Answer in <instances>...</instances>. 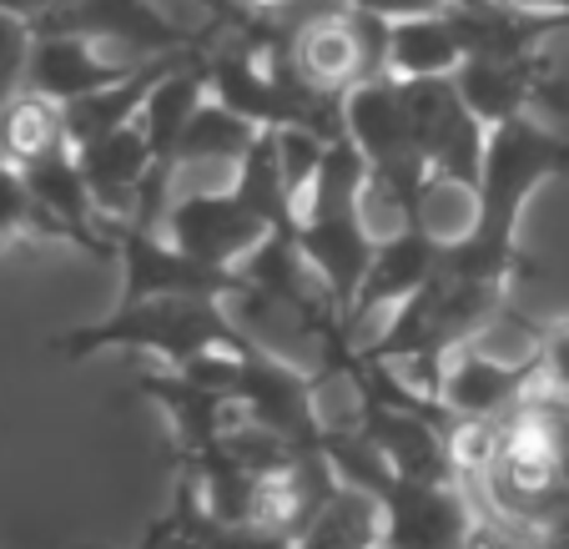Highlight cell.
<instances>
[{
	"instance_id": "8",
	"label": "cell",
	"mask_w": 569,
	"mask_h": 549,
	"mask_svg": "<svg viewBox=\"0 0 569 549\" xmlns=\"http://www.w3.org/2000/svg\"><path fill=\"white\" fill-rule=\"evenodd\" d=\"M368 535H373V509L348 495L343 505H328L318 515L308 549H368Z\"/></svg>"
},
{
	"instance_id": "2",
	"label": "cell",
	"mask_w": 569,
	"mask_h": 549,
	"mask_svg": "<svg viewBox=\"0 0 569 549\" xmlns=\"http://www.w3.org/2000/svg\"><path fill=\"white\" fill-rule=\"evenodd\" d=\"M565 459H569V439H565V419L559 409L539 393L525 399L519 409H509L499 419V453L495 469L483 479L489 495H499L505 509H535L565 485Z\"/></svg>"
},
{
	"instance_id": "13",
	"label": "cell",
	"mask_w": 569,
	"mask_h": 549,
	"mask_svg": "<svg viewBox=\"0 0 569 549\" xmlns=\"http://www.w3.org/2000/svg\"><path fill=\"white\" fill-rule=\"evenodd\" d=\"M343 6H353V11L363 16H378V21H409V16H433L443 11V0H343Z\"/></svg>"
},
{
	"instance_id": "5",
	"label": "cell",
	"mask_w": 569,
	"mask_h": 549,
	"mask_svg": "<svg viewBox=\"0 0 569 549\" xmlns=\"http://www.w3.org/2000/svg\"><path fill=\"white\" fill-rule=\"evenodd\" d=\"M388 76L398 81H423V76H453L463 66V46L453 31L449 11L433 16H409V21L388 26V51H383Z\"/></svg>"
},
{
	"instance_id": "12",
	"label": "cell",
	"mask_w": 569,
	"mask_h": 549,
	"mask_svg": "<svg viewBox=\"0 0 569 549\" xmlns=\"http://www.w3.org/2000/svg\"><path fill=\"white\" fill-rule=\"evenodd\" d=\"M31 212H36L31 182L16 172V162H6V157H0V242H11L16 232L26 227V217H31Z\"/></svg>"
},
{
	"instance_id": "7",
	"label": "cell",
	"mask_w": 569,
	"mask_h": 549,
	"mask_svg": "<svg viewBox=\"0 0 569 549\" xmlns=\"http://www.w3.org/2000/svg\"><path fill=\"white\" fill-rule=\"evenodd\" d=\"M302 509H308V489H302L298 475H268V479H258L248 495V519L262 535L292 529L302 519Z\"/></svg>"
},
{
	"instance_id": "15",
	"label": "cell",
	"mask_w": 569,
	"mask_h": 549,
	"mask_svg": "<svg viewBox=\"0 0 569 549\" xmlns=\"http://www.w3.org/2000/svg\"><path fill=\"white\" fill-rule=\"evenodd\" d=\"M232 6H242V11H252V16H272V11H288V6H298V0H232Z\"/></svg>"
},
{
	"instance_id": "9",
	"label": "cell",
	"mask_w": 569,
	"mask_h": 549,
	"mask_svg": "<svg viewBox=\"0 0 569 549\" xmlns=\"http://www.w3.org/2000/svg\"><path fill=\"white\" fill-rule=\"evenodd\" d=\"M539 353L535 333L519 323H509V318H495V323H483L479 333H473V358L489 368H499V373H509V368H525L529 358Z\"/></svg>"
},
{
	"instance_id": "10",
	"label": "cell",
	"mask_w": 569,
	"mask_h": 549,
	"mask_svg": "<svg viewBox=\"0 0 569 549\" xmlns=\"http://www.w3.org/2000/svg\"><path fill=\"white\" fill-rule=\"evenodd\" d=\"M31 21L16 11H0V107L26 87V66H31Z\"/></svg>"
},
{
	"instance_id": "11",
	"label": "cell",
	"mask_w": 569,
	"mask_h": 549,
	"mask_svg": "<svg viewBox=\"0 0 569 549\" xmlns=\"http://www.w3.org/2000/svg\"><path fill=\"white\" fill-rule=\"evenodd\" d=\"M312 413H318L322 429L333 433H348L358 429V419H363V393H358L353 378H322L318 388H312Z\"/></svg>"
},
{
	"instance_id": "4",
	"label": "cell",
	"mask_w": 569,
	"mask_h": 549,
	"mask_svg": "<svg viewBox=\"0 0 569 549\" xmlns=\"http://www.w3.org/2000/svg\"><path fill=\"white\" fill-rule=\"evenodd\" d=\"M56 151H71V127H66V101L46 97L36 87H21L0 107V157L16 167H36Z\"/></svg>"
},
{
	"instance_id": "6",
	"label": "cell",
	"mask_w": 569,
	"mask_h": 549,
	"mask_svg": "<svg viewBox=\"0 0 569 549\" xmlns=\"http://www.w3.org/2000/svg\"><path fill=\"white\" fill-rule=\"evenodd\" d=\"M413 222L423 227L429 242H443V248H459L483 227V187L473 177H449L433 172L429 182L419 187V202H413Z\"/></svg>"
},
{
	"instance_id": "3",
	"label": "cell",
	"mask_w": 569,
	"mask_h": 549,
	"mask_svg": "<svg viewBox=\"0 0 569 549\" xmlns=\"http://www.w3.org/2000/svg\"><path fill=\"white\" fill-rule=\"evenodd\" d=\"M141 61L127 56H101L97 36H76V31H36L31 41V66H26V87L46 91L56 101H81L91 91H107L127 76H137Z\"/></svg>"
},
{
	"instance_id": "14",
	"label": "cell",
	"mask_w": 569,
	"mask_h": 549,
	"mask_svg": "<svg viewBox=\"0 0 569 549\" xmlns=\"http://www.w3.org/2000/svg\"><path fill=\"white\" fill-rule=\"evenodd\" d=\"M549 378H555V388L569 399V338H555V348H549Z\"/></svg>"
},
{
	"instance_id": "1",
	"label": "cell",
	"mask_w": 569,
	"mask_h": 549,
	"mask_svg": "<svg viewBox=\"0 0 569 549\" xmlns=\"http://www.w3.org/2000/svg\"><path fill=\"white\" fill-rule=\"evenodd\" d=\"M383 51H388V21L353 11V6H338V11L308 16L292 31L288 71L312 97L338 101L353 87H363L368 76L383 71Z\"/></svg>"
}]
</instances>
